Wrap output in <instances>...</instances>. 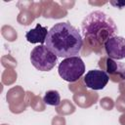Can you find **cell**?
Wrapping results in <instances>:
<instances>
[{
    "instance_id": "ba28073f",
    "label": "cell",
    "mask_w": 125,
    "mask_h": 125,
    "mask_svg": "<svg viewBox=\"0 0 125 125\" xmlns=\"http://www.w3.org/2000/svg\"><path fill=\"white\" fill-rule=\"evenodd\" d=\"M106 71L109 74L119 75L121 79L125 80V63L123 62H118L108 58L106 60Z\"/></svg>"
},
{
    "instance_id": "3957f363",
    "label": "cell",
    "mask_w": 125,
    "mask_h": 125,
    "mask_svg": "<svg viewBox=\"0 0 125 125\" xmlns=\"http://www.w3.org/2000/svg\"><path fill=\"white\" fill-rule=\"evenodd\" d=\"M58 71L63 80L67 82H75L84 74L85 64L80 57H70L60 62Z\"/></svg>"
},
{
    "instance_id": "277c9868",
    "label": "cell",
    "mask_w": 125,
    "mask_h": 125,
    "mask_svg": "<svg viewBox=\"0 0 125 125\" xmlns=\"http://www.w3.org/2000/svg\"><path fill=\"white\" fill-rule=\"evenodd\" d=\"M58 57L50 51L46 45L34 47L30 53V62L32 65L40 71H49L57 63Z\"/></svg>"
},
{
    "instance_id": "5b68a950",
    "label": "cell",
    "mask_w": 125,
    "mask_h": 125,
    "mask_svg": "<svg viewBox=\"0 0 125 125\" xmlns=\"http://www.w3.org/2000/svg\"><path fill=\"white\" fill-rule=\"evenodd\" d=\"M109 77L107 73L101 69H92L89 70L85 77L84 83L85 85L92 90H102L108 83Z\"/></svg>"
},
{
    "instance_id": "52a82bcc",
    "label": "cell",
    "mask_w": 125,
    "mask_h": 125,
    "mask_svg": "<svg viewBox=\"0 0 125 125\" xmlns=\"http://www.w3.org/2000/svg\"><path fill=\"white\" fill-rule=\"evenodd\" d=\"M48 31L49 30H47V27H44L40 23H37L33 29H30L26 32L25 39L29 43H32V44L40 43L41 45H43L46 42Z\"/></svg>"
},
{
    "instance_id": "6da1fadb",
    "label": "cell",
    "mask_w": 125,
    "mask_h": 125,
    "mask_svg": "<svg viewBox=\"0 0 125 125\" xmlns=\"http://www.w3.org/2000/svg\"><path fill=\"white\" fill-rule=\"evenodd\" d=\"M45 44L57 57L66 59L79 55L83 40L73 25L68 22H58L49 29Z\"/></svg>"
},
{
    "instance_id": "8992f818",
    "label": "cell",
    "mask_w": 125,
    "mask_h": 125,
    "mask_svg": "<svg viewBox=\"0 0 125 125\" xmlns=\"http://www.w3.org/2000/svg\"><path fill=\"white\" fill-rule=\"evenodd\" d=\"M104 50L112 60H122L125 58V38L113 36L104 43Z\"/></svg>"
},
{
    "instance_id": "30bf717a",
    "label": "cell",
    "mask_w": 125,
    "mask_h": 125,
    "mask_svg": "<svg viewBox=\"0 0 125 125\" xmlns=\"http://www.w3.org/2000/svg\"><path fill=\"white\" fill-rule=\"evenodd\" d=\"M110 3H111L112 5H114V6L118 7V8H122V7L125 5V2H117V3H115V2H113V1H111Z\"/></svg>"
},
{
    "instance_id": "9c48e42d",
    "label": "cell",
    "mask_w": 125,
    "mask_h": 125,
    "mask_svg": "<svg viewBox=\"0 0 125 125\" xmlns=\"http://www.w3.org/2000/svg\"><path fill=\"white\" fill-rule=\"evenodd\" d=\"M43 102L46 104L58 106L61 104V96H60L58 91L50 90V91H47L45 96L43 97Z\"/></svg>"
},
{
    "instance_id": "7a4b0ae2",
    "label": "cell",
    "mask_w": 125,
    "mask_h": 125,
    "mask_svg": "<svg viewBox=\"0 0 125 125\" xmlns=\"http://www.w3.org/2000/svg\"><path fill=\"white\" fill-rule=\"evenodd\" d=\"M82 34L93 44H104L115 36L117 27L113 20L102 11H94L86 16L81 23Z\"/></svg>"
}]
</instances>
